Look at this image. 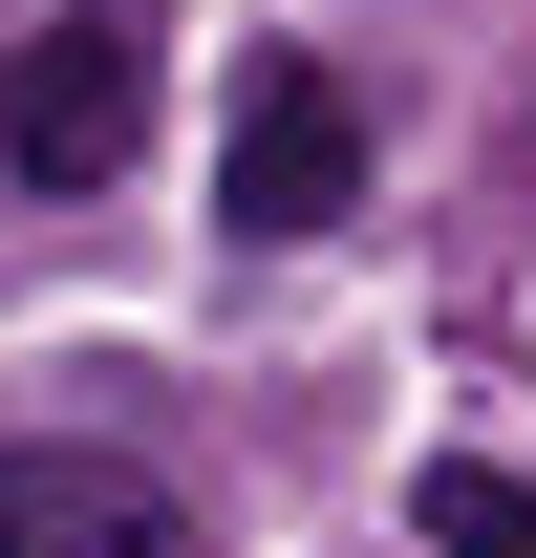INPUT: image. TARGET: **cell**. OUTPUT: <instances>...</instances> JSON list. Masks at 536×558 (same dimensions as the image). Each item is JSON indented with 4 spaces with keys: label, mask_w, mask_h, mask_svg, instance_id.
Masks as SVG:
<instances>
[{
    "label": "cell",
    "mask_w": 536,
    "mask_h": 558,
    "mask_svg": "<svg viewBox=\"0 0 536 558\" xmlns=\"http://www.w3.org/2000/svg\"><path fill=\"white\" fill-rule=\"evenodd\" d=\"M407 537H429V558H536V473H494V451H429V473H407Z\"/></svg>",
    "instance_id": "obj_4"
},
{
    "label": "cell",
    "mask_w": 536,
    "mask_h": 558,
    "mask_svg": "<svg viewBox=\"0 0 536 558\" xmlns=\"http://www.w3.org/2000/svg\"><path fill=\"white\" fill-rule=\"evenodd\" d=\"M0 150H22L44 194H108V172L150 150V22L130 0H65V22L0 44Z\"/></svg>",
    "instance_id": "obj_1"
},
{
    "label": "cell",
    "mask_w": 536,
    "mask_h": 558,
    "mask_svg": "<svg viewBox=\"0 0 536 558\" xmlns=\"http://www.w3.org/2000/svg\"><path fill=\"white\" fill-rule=\"evenodd\" d=\"M0 558H215V537H194V494L150 473V451L22 429V451H0Z\"/></svg>",
    "instance_id": "obj_3"
},
{
    "label": "cell",
    "mask_w": 536,
    "mask_h": 558,
    "mask_svg": "<svg viewBox=\"0 0 536 558\" xmlns=\"http://www.w3.org/2000/svg\"><path fill=\"white\" fill-rule=\"evenodd\" d=\"M215 215H236V236H343V215H365V108H343V65H301V44H258V65H236Z\"/></svg>",
    "instance_id": "obj_2"
}]
</instances>
